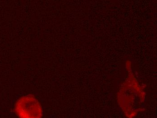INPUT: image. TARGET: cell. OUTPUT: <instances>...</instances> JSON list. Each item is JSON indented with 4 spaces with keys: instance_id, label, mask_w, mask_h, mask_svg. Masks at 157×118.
Masks as SVG:
<instances>
[{
    "instance_id": "6da1fadb",
    "label": "cell",
    "mask_w": 157,
    "mask_h": 118,
    "mask_svg": "<svg viewBox=\"0 0 157 118\" xmlns=\"http://www.w3.org/2000/svg\"><path fill=\"white\" fill-rule=\"evenodd\" d=\"M15 112L21 118H40L43 114L41 104L31 95L24 96L16 101Z\"/></svg>"
}]
</instances>
